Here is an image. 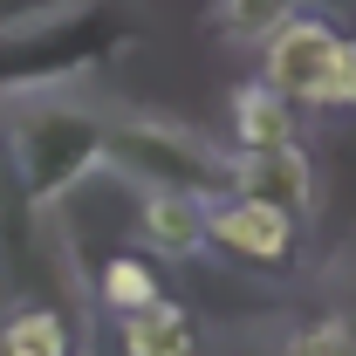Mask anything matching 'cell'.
Segmentation results:
<instances>
[{"mask_svg":"<svg viewBox=\"0 0 356 356\" xmlns=\"http://www.w3.org/2000/svg\"><path fill=\"white\" fill-rule=\"evenodd\" d=\"M336 48H343V28H336L329 14H302V7H295V14L261 42V83L274 89V96H288L295 110H315Z\"/></svg>","mask_w":356,"mask_h":356,"instance_id":"cell-5","label":"cell"},{"mask_svg":"<svg viewBox=\"0 0 356 356\" xmlns=\"http://www.w3.org/2000/svg\"><path fill=\"white\" fill-rule=\"evenodd\" d=\"M137 233H144L151 254L185 261V254L206 247V206L185 199V192H144V206H137Z\"/></svg>","mask_w":356,"mask_h":356,"instance_id":"cell-8","label":"cell"},{"mask_svg":"<svg viewBox=\"0 0 356 356\" xmlns=\"http://www.w3.org/2000/svg\"><path fill=\"white\" fill-rule=\"evenodd\" d=\"M137 42L124 0H48L0 21V96H48Z\"/></svg>","mask_w":356,"mask_h":356,"instance_id":"cell-1","label":"cell"},{"mask_svg":"<svg viewBox=\"0 0 356 356\" xmlns=\"http://www.w3.org/2000/svg\"><path fill=\"white\" fill-rule=\"evenodd\" d=\"M233 192L267 199V206L309 220L315 213V165H309V151H302V137L261 144V151H233Z\"/></svg>","mask_w":356,"mask_h":356,"instance_id":"cell-6","label":"cell"},{"mask_svg":"<svg viewBox=\"0 0 356 356\" xmlns=\"http://www.w3.org/2000/svg\"><path fill=\"white\" fill-rule=\"evenodd\" d=\"M0 356H14V350H7V343H0Z\"/></svg>","mask_w":356,"mask_h":356,"instance_id":"cell-14","label":"cell"},{"mask_svg":"<svg viewBox=\"0 0 356 356\" xmlns=\"http://www.w3.org/2000/svg\"><path fill=\"white\" fill-rule=\"evenodd\" d=\"M124 322V356H199V322L185 302H172L165 288L144 302V309L117 315Z\"/></svg>","mask_w":356,"mask_h":356,"instance_id":"cell-7","label":"cell"},{"mask_svg":"<svg viewBox=\"0 0 356 356\" xmlns=\"http://www.w3.org/2000/svg\"><path fill=\"white\" fill-rule=\"evenodd\" d=\"M206 247H220L226 261L240 267H295L302 261V220L267 206V199H247V192H226L206 206Z\"/></svg>","mask_w":356,"mask_h":356,"instance_id":"cell-4","label":"cell"},{"mask_svg":"<svg viewBox=\"0 0 356 356\" xmlns=\"http://www.w3.org/2000/svg\"><path fill=\"white\" fill-rule=\"evenodd\" d=\"M295 137V103L274 96L267 83H247L233 96V151H261V144H288Z\"/></svg>","mask_w":356,"mask_h":356,"instance_id":"cell-9","label":"cell"},{"mask_svg":"<svg viewBox=\"0 0 356 356\" xmlns=\"http://www.w3.org/2000/svg\"><path fill=\"white\" fill-rule=\"evenodd\" d=\"M0 343L14 356H69V322L48 302H21V309L0 315Z\"/></svg>","mask_w":356,"mask_h":356,"instance_id":"cell-10","label":"cell"},{"mask_svg":"<svg viewBox=\"0 0 356 356\" xmlns=\"http://www.w3.org/2000/svg\"><path fill=\"white\" fill-rule=\"evenodd\" d=\"M103 165V110H83L69 96H14L7 117V185L35 206L55 213L89 172Z\"/></svg>","mask_w":356,"mask_h":356,"instance_id":"cell-2","label":"cell"},{"mask_svg":"<svg viewBox=\"0 0 356 356\" xmlns=\"http://www.w3.org/2000/svg\"><path fill=\"white\" fill-rule=\"evenodd\" d=\"M288 14H295V0H213V35H233V42H267Z\"/></svg>","mask_w":356,"mask_h":356,"instance_id":"cell-12","label":"cell"},{"mask_svg":"<svg viewBox=\"0 0 356 356\" xmlns=\"http://www.w3.org/2000/svg\"><path fill=\"white\" fill-rule=\"evenodd\" d=\"M103 165L131 178L137 192H185L199 206H213L233 192V151H220L206 131L172 124V117H103Z\"/></svg>","mask_w":356,"mask_h":356,"instance_id":"cell-3","label":"cell"},{"mask_svg":"<svg viewBox=\"0 0 356 356\" xmlns=\"http://www.w3.org/2000/svg\"><path fill=\"white\" fill-rule=\"evenodd\" d=\"M158 295V274H151V261H137V254H117V261H103V274H96V302L110 315H131L144 309Z\"/></svg>","mask_w":356,"mask_h":356,"instance_id":"cell-11","label":"cell"},{"mask_svg":"<svg viewBox=\"0 0 356 356\" xmlns=\"http://www.w3.org/2000/svg\"><path fill=\"white\" fill-rule=\"evenodd\" d=\"M315 110H356V42H350V35H343L336 62H329V76H322V96H315Z\"/></svg>","mask_w":356,"mask_h":356,"instance_id":"cell-13","label":"cell"}]
</instances>
